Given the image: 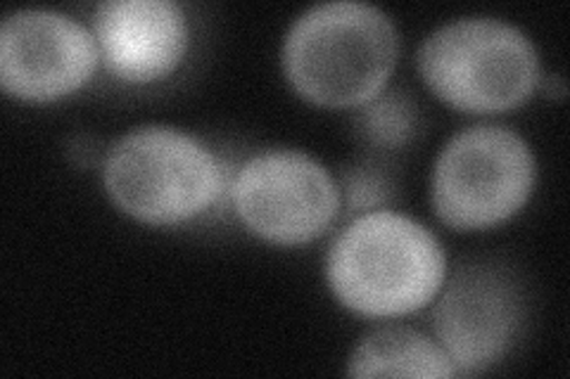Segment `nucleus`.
I'll use <instances>...</instances> for the list:
<instances>
[{"label":"nucleus","mask_w":570,"mask_h":379,"mask_svg":"<svg viewBox=\"0 0 570 379\" xmlns=\"http://www.w3.org/2000/svg\"><path fill=\"white\" fill-rule=\"evenodd\" d=\"M444 251L435 235L397 211H368L335 238L326 259L331 290L347 309L392 318L423 309L442 287Z\"/></svg>","instance_id":"1"},{"label":"nucleus","mask_w":570,"mask_h":379,"mask_svg":"<svg viewBox=\"0 0 570 379\" xmlns=\"http://www.w3.org/2000/svg\"><path fill=\"white\" fill-rule=\"evenodd\" d=\"M400 58L390 17L360 0H331L297 17L283 41L285 77L302 98L326 107L364 104Z\"/></svg>","instance_id":"2"},{"label":"nucleus","mask_w":570,"mask_h":379,"mask_svg":"<svg viewBox=\"0 0 570 379\" xmlns=\"http://www.w3.org/2000/svg\"><path fill=\"white\" fill-rule=\"evenodd\" d=\"M102 178L121 211L157 226L195 219L224 190L217 154L169 126H140L121 136L105 157Z\"/></svg>","instance_id":"3"},{"label":"nucleus","mask_w":570,"mask_h":379,"mask_svg":"<svg viewBox=\"0 0 570 379\" xmlns=\"http://www.w3.org/2000/svg\"><path fill=\"white\" fill-rule=\"evenodd\" d=\"M416 64L435 96L463 112H504L532 93L540 77L528 36L494 17H463L423 41Z\"/></svg>","instance_id":"4"},{"label":"nucleus","mask_w":570,"mask_h":379,"mask_svg":"<svg viewBox=\"0 0 570 379\" xmlns=\"http://www.w3.org/2000/svg\"><path fill=\"white\" fill-rule=\"evenodd\" d=\"M534 186V154L507 126L459 131L433 169V207L459 230L488 228L519 211Z\"/></svg>","instance_id":"5"},{"label":"nucleus","mask_w":570,"mask_h":379,"mask_svg":"<svg viewBox=\"0 0 570 379\" xmlns=\"http://www.w3.org/2000/svg\"><path fill=\"white\" fill-rule=\"evenodd\" d=\"M230 200L240 221L264 240L305 245L335 221L341 190L307 152L264 150L236 173Z\"/></svg>","instance_id":"6"},{"label":"nucleus","mask_w":570,"mask_h":379,"mask_svg":"<svg viewBox=\"0 0 570 379\" xmlns=\"http://www.w3.org/2000/svg\"><path fill=\"white\" fill-rule=\"evenodd\" d=\"M523 320L513 270L488 259L463 263L433 311V330L456 372H483L507 353Z\"/></svg>","instance_id":"7"},{"label":"nucleus","mask_w":570,"mask_h":379,"mask_svg":"<svg viewBox=\"0 0 570 379\" xmlns=\"http://www.w3.org/2000/svg\"><path fill=\"white\" fill-rule=\"evenodd\" d=\"M98 58L94 33L62 12L20 10L0 27V83L22 100H56L81 88Z\"/></svg>","instance_id":"8"},{"label":"nucleus","mask_w":570,"mask_h":379,"mask_svg":"<svg viewBox=\"0 0 570 379\" xmlns=\"http://www.w3.org/2000/svg\"><path fill=\"white\" fill-rule=\"evenodd\" d=\"M105 67L121 81L169 77L188 48V22L174 0H107L94 12Z\"/></svg>","instance_id":"9"},{"label":"nucleus","mask_w":570,"mask_h":379,"mask_svg":"<svg viewBox=\"0 0 570 379\" xmlns=\"http://www.w3.org/2000/svg\"><path fill=\"white\" fill-rule=\"evenodd\" d=\"M352 377H454L456 368L440 345L412 328H381L354 349Z\"/></svg>","instance_id":"10"},{"label":"nucleus","mask_w":570,"mask_h":379,"mask_svg":"<svg viewBox=\"0 0 570 379\" xmlns=\"http://www.w3.org/2000/svg\"><path fill=\"white\" fill-rule=\"evenodd\" d=\"M419 129V110L414 100L402 90H385L376 98L362 104L356 114V133L368 146L395 150L406 146L416 136Z\"/></svg>","instance_id":"11"},{"label":"nucleus","mask_w":570,"mask_h":379,"mask_svg":"<svg viewBox=\"0 0 570 379\" xmlns=\"http://www.w3.org/2000/svg\"><path fill=\"white\" fill-rule=\"evenodd\" d=\"M343 192L347 211H366V209H383L392 202V180L383 169L376 164H368V161H360L350 169L343 171Z\"/></svg>","instance_id":"12"}]
</instances>
